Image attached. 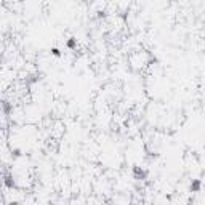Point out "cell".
Returning a JSON list of instances; mask_svg holds the SVG:
<instances>
[{
    "instance_id": "obj_5",
    "label": "cell",
    "mask_w": 205,
    "mask_h": 205,
    "mask_svg": "<svg viewBox=\"0 0 205 205\" xmlns=\"http://www.w3.org/2000/svg\"><path fill=\"white\" fill-rule=\"evenodd\" d=\"M51 55L53 56H56V58H61V50L56 48V47H53L51 48Z\"/></svg>"
},
{
    "instance_id": "obj_4",
    "label": "cell",
    "mask_w": 205,
    "mask_h": 205,
    "mask_svg": "<svg viewBox=\"0 0 205 205\" xmlns=\"http://www.w3.org/2000/svg\"><path fill=\"white\" fill-rule=\"evenodd\" d=\"M66 47H67L69 50H74L77 47V40L74 39V37H71V39H67V42H66Z\"/></svg>"
},
{
    "instance_id": "obj_8",
    "label": "cell",
    "mask_w": 205,
    "mask_h": 205,
    "mask_svg": "<svg viewBox=\"0 0 205 205\" xmlns=\"http://www.w3.org/2000/svg\"><path fill=\"white\" fill-rule=\"evenodd\" d=\"M104 16H106L104 11H98V18H104Z\"/></svg>"
},
{
    "instance_id": "obj_6",
    "label": "cell",
    "mask_w": 205,
    "mask_h": 205,
    "mask_svg": "<svg viewBox=\"0 0 205 205\" xmlns=\"http://www.w3.org/2000/svg\"><path fill=\"white\" fill-rule=\"evenodd\" d=\"M11 154H13V157H16L18 159V157H21V149H13Z\"/></svg>"
},
{
    "instance_id": "obj_3",
    "label": "cell",
    "mask_w": 205,
    "mask_h": 205,
    "mask_svg": "<svg viewBox=\"0 0 205 205\" xmlns=\"http://www.w3.org/2000/svg\"><path fill=\"white\" fill-rule=\"evenodd\" d=\"M3 183H5V186H7V188L8 189H13L15 188V180H13V176H5V180H3Z\"/></svg>"
},
{
    "instance_id": "obj_7",
    "label": "cell",
    "mask_w": 205,
    "mask_h": 205,
    "mask_svg": "<svg viewBox=\"0 0 205 205\" xmlns=\"http://www.w3.org/2000/svg\"><path fill=\"white\" fill-rule=\"evenodd\" d=\"M10 109H11V106H10L8 103H5V101H3V111H5V114H8Z\"/></svg>"
},
{
    "instance_id": "obj_2",
    "label": "cell",
    "mask_w": 205,
    "mask_h": 205,
    "mask_svg": "<svg viewBox=\"0 0 205 205\" xmlns=\"http://www.w3.org/2000/svg\"><path fill=\"white\" fill-rule=\"evenodd\" d=\"M202 188V181L200 180H192V183H191V191L192 192H199Z\"/></svg>"
},
{
    "instance_id": "obj_1",
    "label": "cell",
    "mask_w": 205,
    "mask_h": 205,
    "mask_svg": "<svg viewBox=\"0 0 205 205\" xmlns=\"http://www.w3.org/2000/svg\"><path fill=\"white\" fill-rule=\"evenodd\" d=\"M133 176L136 178V180H144L148 176V173L144 170H141L140 167H133Z\"/></svg>"
}]
</instances>
